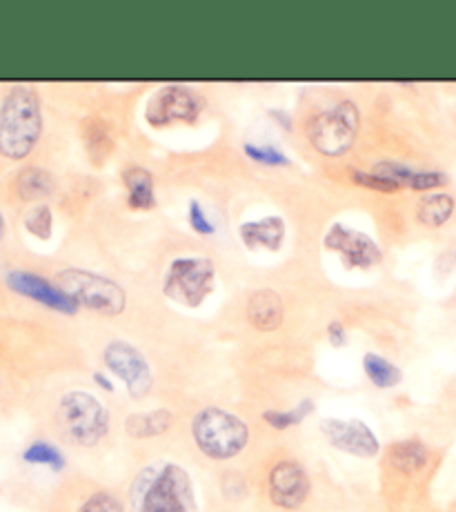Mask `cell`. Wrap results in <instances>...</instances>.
<instances>
[{"instance_id":"obj_2","label":"cell","mask_w":456,"mask_h":512,"mask_svg":"<svg viewBox=\"0 0 456 512\" xmlns=\"http://www.w3.org/2000/svg\"><path fill=\"white\" fill-rule=\"evenodd\" d=\"M43 134V114L38 94L27 85H16L0 110V154L21 161L32 154Z\"/></svg>"},{"instance_id":"obj_13","label":"cell","mask_w":456,"mask_h":512,"mask_svg":"<svg viewBox=\"0 0 456 512\" xmlns=\"http://www.w3.org/2000/svg\"><path fill=\"white\" fill-rule=\"evenodd\" d=\"M7 285L14 292L23 294V297L34 299L38 303L47 305V308L58 310L63 314H76L78 310V303L74 299H69L56 283L38 277V274L25 272V270H12L7 274Z\"/></svg>"},{"instance_id":"obj_5","label":"cell","mask_w":456,"mask_h":512,"mask_svg":"<svg viewBox=\"0 0 456 512\" xmlns=\"http://www.w3.org/2000/svg\"><path fill=\"white\" fill-rule=\"evenodd\" d=\"M54 283L61 288L69 299L78 303V308H89L105 317H116L127 308L125 290L112 279L94 274L81 268H67L58 272Z\"/></svg>"},{"instance_id":"obj_29","label":"cell","mask_w":456,"mask_h":512,"mask_svg":"<svg viewBox=\"0 0 456 512\" xmlns=\"http://www.w3.org/2000/svg\"><path fill=\"white\" fill-rule=\"evenodd\" d=\"M445 183H448V176H445L443 172H414L408 187L416 192H428V190H434V187H441Z\"/></svg>"},{"instance_id":"obj_18","label":"cell","mask_w":456,"mask_h":512,"mask_svg":"<svg viewBox=\"0 0 456 512\" xmlns=\"http://www.w3.org/2000/svg\"><path fill=\"white\" fill-rule=\"evenodd\" d=\"M123 181L127 187V205L132 210H152L156 205L154 176L145 167H130L125 170Z\"/></svg>"},{"instance_id":"obj_21","label":"cell","mask_w":456,"mask_h":512,"mask_svg":"<svg viewBox=\"0 0 456 512\" xmlns=\"http://www.w3.org/2000/svg\"><path fill=\"white\" fill-rule=\"evenodd\" d=\"M454 212V199L450 194L443 192H434V194H425L423 199L416 205V216L423 225L428 228H441L450 221V216Z\"/></svg>"},{"instance_id":"obj_19","label":"cell","mask_w":456,"mask_h":512,"mask_svg":"<svg viewBox=\"0 0 456 512\" xmlns=\"http://www.w3.org/2000/svg\"><path fill=\"white\" fill-rule=\"evenodd\" d=\"M83 139L85 152L94 165H103L109 159V154L114 152V139L112 134H109V125L103 118H87L83 123Z\"/></svg>"},{"instance_id":"obj_1","label":"cell","mask_w":456,"mask_h":512,"mask_svg":"<svg viewBox=\"0 0 456 512\" xmlns=\"http://www.w3.org/2000/svg\"><path fill=\"white\" fill-rule=\"evenodd\" d=\"M130 497L134 512H196L192 477L178 464L143 468L134 479Z\"/></svg>"},{"instance_id":"obj_34","label":"cell","mask_w":456,"mask_h":512,"mask_svg":"<svg viewBox=\"0 0 456 512\" xmlns=\"http://www.w3.org/2000/svg\"><path fill=\"white\" fill-rule=\"evenodd\" d=\"M5 232V221H3V214H0V236Z\"/></svg>"},{"instance_id":"obj_16","label":"cell","mask_w":456,"mask_h":512,"mask_svg":"<svg viewBox=\"0 0 456 512\" xmlns=\"http://www.w3.org/2000/svg\"><path fill=\"white\" fill-rule=\"evenodd\" d=\"M388 464L401 475H419L430 464V448L419 439L396 441L388 450Z\"/></svg>"},{"instance_id":"obj_3","label":"cell","mask_w":456,"mask_h":512,"mask_svg":"<svg viewBox=\"0 0 456 512\" xmlns=\"http://www.w3.org/2000/svg\"><path fill=\"white\" fill-rule=\"evenodd\" d=\"M250 426L223 408H203L192 417V439L196 448L212 461H230L250 446Z\"/></svg>"},{"instance_id":"obj_11","label":"cell","mask_w":456,"mask_h":512,"mask_svg":"<svg viewBox=\"0 0 456 512\" xmlns=\"http://www.w3.org/2000/svg\"><path fill=\"white\" fill-rule=\"evenodd\" d=\"M323 245L330 252H336L343 259L345 268L350 270H370L374 265L383 261V252L376 241H372L368 234L359 230L345 228L343 223H334L327 230Z\"/></svg>"},{"instance_id":"obj_30","label":"cell","mask_w":456,"mask_h":512,"mask_svg":"<svg viewBox=\"0 0 456 512\" xmlns=\"http://www.w3.org/2000/svg\"><path fill=\"white\" fill-rule=\"evenodd\" d=\"M190 225H192V230L201 236H212L216 232L214 223L207 219V214L203 212L201 203L198 201H190Z\"/></svg>"},{"instance_id":"obj_9","label":"cell","mask_w":456,"mask_h":512,"mask_svg":"<svg viewBox=\"0 0 456 512\" xmlns=\"http://www.w3.org/2000/svg\"><path fill=\"white\" fill-rule=\"evenodd\" d=\"M103 361L107 370L116 374L125 383L132 399H143L152 390V368L145 354L127 341H109L103 350Z\"/></svg>"},{"instance_id":"obj_24","label":"cell","mask_w":456,"mask_h":512,"mask_svg":"<svg viewBox=\"0 0 456 512\" xmlns=\"http://www.w3.org/2000/svg\"><path fill=\"white\" fill-rule=\"evenodd\" d=\"M23 459L27 464L36 466H49L52 470H63L65 468V457L63 452L47 441H36L23 452Z\"/></svg>"},{"instance_id":"obj_28","label":"cell","mask_w":456,"mask_h":512,"mask_svg":"<svg viewBox=\"0 0 456 512\" xmlns=\"http://www.w3.org/2000/svg\"><path fill=\"white\" fill-rule=\"evenodd\" d=\"M352 181L356 185H363V187H370V190H376L381 194H394L401 190V185L388 179V176H381V174H374V172H352Z\"/></svg>"},{"instance_id":"obj_31","label":"cell","mask_w":456,"mask_h":512,"mask_svg":"<svg viewBox=\"0 0 456 512\" xmlns=\"http://www.w3.org/2000/svg\"><path fill=\"white\" fill-rule=\"evenodd\" d=\"M327 339H330L334 348H343L345 343H348V330H345L341 321H332L330 326H327Z\"/></svg>"},{"instance_id":"obj_10","label":"cell","mask_w":456,"mask_h":512,"mask_svg":"<svg viewBox=\"0 0 456 512\" xmlns=\"http://www.w3.org/2000/svg\"><path fill=\"white\" fill-rule=\"evenodd\" d=\"M310 490L312 481L299 461L281 459L270 468V475H267V497H270L274 508L285 512L299 510L307 497H310Z\"/></svg>"},{"instance_id":"obj_22","label":"cell","mask_w":456,"mask_h":512,"mask_svg":"<svg viewBox=\"0 0 456 512\" xmlns=\"http://www.w3.org/2000/svg\"><path fill=\"white\" fill-rule=\"evenodd\" d=\"M363 370L368 374V379L372 381V386L379 390H390L396 388L403 381V372L399 366H394L392 361H388L381 354L368 352L363 357Z\"/></svg>"},{"instance_id":"obj_27","label":"cell","mask_w":456,"mask_h":512,"mask_svg":"<svg viewBox=\"0 0 456 512\" xmlns=\"http://www.w3.org/2000/svg\"><path fill=\"white\" fill-rule=\"evenodd\" d=\"M243 152L250 156L254 163L261 165H270V167H281V165H290V159L274 145H256V143H245Z\"/></svg>"},{"instance_id":"obj_12","label":"cell","mask_w":456,"mask_h":512,"mask_svg":"<svg viewBox=\"0 0 456 512\" xmlns=\"http://www.w3.org/2000/svg\"><path fill=\"white\" fill-rule=\"evenodd\" d=\"M321 432L332 448L361 459H372L381 452V443L374 430L361 419H334L321 421Z\"/></svg>"},{"instance_id":"obj_4","label":"cell","mask_w":456,"mask_h":512,"mask_svg":"<svg viewBox=\"0 0 456 512\" xmlns=\"http://www.w3.org/2000/svg\"><path fill=\"white\" fill-rule=\"evenodd\" d=\"M56 421L63 435L81 448L96 446L109 432V410L85 390L67 392L58 403Z\"/></svg>"},{"instance_id":"obj_25","label":"cell","mask_w":456,"mask_h":512,"mask_svg":"<svg viewBox=\"0 0 456 512\" xmlns=\"http://www.w3.org/2000/svg\"><path fill=\"white\" fill-rule=\"evenodd\" d=\"M25 228L29 234L38 236V239L47 241L52 236V228H54V214L47 205H36L34 210H29L25 214Z\"/></svg>"},{"instance_id":"obj_15","label":"cell","mask_w":456,"mask_h":512,"mask_svg":"<svg viewBox=\"0 0 456 512\" xmlns=\"http://www.w3.org/2000/svg\"><path fill=\"white\" fill-rule=\"evenodd\" d=\"M239 236L247 250L279 252L285 241V221L281 216H265L259 221H247L239 228Z\"/></svg>"},{"instance_id":"obj_14","label":"cell","mask_w":456,"mask_h":512,"mask_svg":"<svg viewBox=\"0 0 456 512\" xmlns=\"http://www.w3.org/2000/svg\"><path fill=\"white\" fill-rule=\"evenodd\" d=\"M247 321L259 332H274L285 321L283 299L270 288L254 290L247 299Z\"/></svg>"},{"instance_id":"obj_7","label":"cell","mask_w":456,"mask_h":512,"mask_svg":"<svg viewBox=\"0 0 456 512\" xmlns=\"http://www.w3.org/2000/svg\"><path fill=\"white\" fill-rule=\"evenodd\" d=\"M216 265L205 256H178L170 263L163 279L167 299L198 308L214 292Z\"/></svg>"},{"instance_id":"obj_23","label":"cell","mask_w":456,"mask_h":512,"mask_svg":"<svg viewBox=\"0 0 456 512\" xmlns=\"http://www.w3.org/2000/svg\"><path fill=\"white\" fill-rule=\"evenodd\" d=\"M314 401L310 397L301 399V403H296L292 410H267L263 412V421L270 426L272 430H287V428H294L303 423L307 417L314 412Z\"/></svg>"},{"instance_id":"obj_32","label":"cell","mask_w":456,"mask_h":512,"mask_svg":"<svg viewBox=\"0 0 456 512\" xmlns=\"http://www.w3.org/2000/svg\"><path fill=\"white\" fill-rule=\"evenodd\" d=\"M94 381H96V386L101 388V390H105V392H114L116 390L114 383L109 381V377H105L103 372H94Z\"/></svg>"},{"instance_id":"obj_33","label":"cell","mask_w":456,"mask_h":512,"mask_svg":"<svg viewBox=\"0 0 456 512\" xmlns=\"http://www.w3.org/2000/svg\"><path fill=\"white\" fill-rule=\"evenodd\" d=\"M270 116L276 118V121H279V123L285 127V130H292V118H290V114H285V112H281V110H272Z\"/></svg>"},{"instance_id":"obj_6","label":"cell","mask_w":456,"mask_h":512,"mask_svg":"<svg viewBox=\"0 0 456 512\" xmlns=\"http://www.w3.org/2000/svg\"><path fill=\"white\" fill-rule=\"evenodd\" d=\"M361 114L352 101H341L321 114H314L307 123V139L325 156H343L352 150L359 134Z\"/></svg>"},{"instance_id":"obj_20","label":"cell","mask_w":456,"mask_h":512,"mask_svg":"<svg viewBox=\"0 0 456 512\" xmlns=\"http://www.w3.org/2000/svg\"><path fill=\"white\" fill-rule=\"evenodd\" d=\"M56 190V179L43 167H25L16 179V192L23 201H41L52 196Z\"/></svg>"},{"instance_id":"obj_17","label":"cell","mask_w":456,"mask_h":512,"mask_svg":"<svg viewBox=\"0 0 456 512\" xmlns=\"http://www.w3.org/2000/svg\"><path fill=\"white\" fill-rule=\"evenodd\" d=\"M174 423V415L170 410H150V412H132L125 419V432L132 439H154L163 437L165 432H170Z\"/></svg>"},{"instance_id":"obj_26","label":"cell","mask_w":456,"mask_h":512,"mask_svg":"<svg viewBox=\"0 0 456 512\" xmlns=\"http://www.w3.org/2000/svg\"><path fill=\"white\" fill-rule=\"evenodd\" d=\"M78 512H125V506L114 492L96 490L83 501Z\"/></svg>"},{"instance_id":"obj_8","label":"cell","mask_w":456,"mask_h":512,"mask_svg":"<svg viewBox=\"0 0 456 512\" xmlns=\"http://www.w3.org/2000/svg\"><path fill=\"white\" fill-rule=\"evenodd\" d=\"M203 98L185 85H165L145 107V121L152 127L196 123L203 112Z\"/></svg>"}]
</instances>
